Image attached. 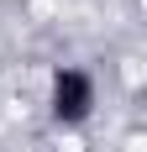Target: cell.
Returning <instances> with one entry per match:
<instances>
[{"label":"cell","instance_id":"1","mask_svg":"<svg viewBox=\"0 0 147 152\" xmlns=\"http://www.w3.org/2000/svg\"><path fill=\"white\" fill-rule=\"evenodd\" d=\"M47 121L58 131H79V126L95 121V105H100V84L84 63H58L47 74Z\"/></svg>","mask_w":147,"mask_h":152}]
</instances>
